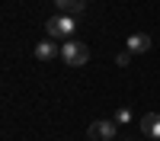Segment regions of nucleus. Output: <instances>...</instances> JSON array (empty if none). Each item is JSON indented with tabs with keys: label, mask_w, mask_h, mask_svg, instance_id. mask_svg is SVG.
Listing matches in <instances>:
<instances>
[{
	"label": "nucleus",
	"mask_w": 160,
	"mask_h": 141,
	"mask_svg": "<svg viewBox=\"0 0 160 141\" xmlns=\"http://www.w3.org/2000/svg\"><path fill=\"white\" fill-rule=\"evenodd\" d=\"M61 58H64V64H71V68H83L90 61V48L80 42V38H68V42L61 45Z\"/></svg>",
	"instance_id": "1"
},
{
	"label": "nucleus",
	"mask_w": 160,
	"mask_h": 141,
	"mask_svg": "<svg viewBox=\"0 0 160 141\" xmlns=\"http://www.w3.org/2000/svg\"><path fill=\"white\" fill-rule=\"evenodd\" d=\"M45 32H48V38H64L68 42V35H74L77 32V19L74 16H68V13H61V16H51L48 23H45Z\"/></svg>",
	"instance_id": "2"
},
{
	"label": "nucleus",
	"mask_w": 160,
	"mask_h": 141,
	"mask_svg": "<svg viewBox=\"0 0 160 141\" xmlns=\"http://www.w3.org/2000/svg\"><path fill=\"white\" fill-rule=\"evenodd\" d=\"M90 141H115V135H118V122H112V119H99V122H93L90 125Z\"/></svg>",
	"instance_id": "3"
},
{
	"label": "nucleus",
	"mask_w": 160,
	"mask_h": 141,
	"mask_svg": "<svg viewBox=\"0 0 160 141\" xmlns=\"http://www.w3.org/2000/svg\"><path fill=\"white\" fill-rule=\"evenodd\" d=\"M35 58L38 61H55V58H61V48L55 45V38H42V42L35 45Z\"/></svg>",
	"instance_id": "4"
},
{
	"label": "nucleus",
	"mask_w": 160,
	"mask_h": 141,
	"mask_svg": "<svg viewBox=\"0 0 160 141\" xmlns=\"http://www.w3.org/2000/svg\"><path fill=\"white\" fill-rule=\"evenodd\" d=\"M141 132L148 135L151 141H160V112H148L141 119Z\"/></svg>",
	"instance_id": "5"
},
{
	"label": "nucleus",
	"mask_w": 160,
	"mask_h": 141,
	"mask_svg": "<svg viewBox=\"0 0 160 141\" xmlns=\"http://www.w3.org/2000/svg\"><path fill=\"white\" fill-rule=\"evenodd\" d=\"M148 48H151V35H148V32H135V35H128V51H131V55H144Z\"/></svg>",
	"instance_id": "6"
},
{
	"label": "nucleus",
	"mask_w": 160,
	"mask_h": 141,
	"mask_svg": "<svg viewBox=\"0 0 160 141\" xmlns=\"http://www.w3.org/2000/svg\"><path fill=\"white\" fill-rule=\"evenodd\" d=\"M61 13H68V16H77V13L87 10V0H55Z\"/></svg>",
	"instance_id": "7"
},
{
	"label": "nucleus",
	"mask_w": 160,
	"mask_h": 141,
	"mask_svg": "<svg viewBox=\"0 0 160 141\" xmlns=\"http://www.w3.org/2000/svg\"><path fill=\"white\" fill-rule=\"evenodd\" d=\"M115 64H118V68H128V64H131V51H122V55L115 58Z\"/></svg>",
	"instance_id": "8"
},
{
	"label": "nucleus",
	"mask_w": 160,
	"mask_h": 141,
	"mask_svg": "<svg viewBox=\"0 0 160 141\" xmlns=\"http://www.w3.org/2000/svg\"><path fill=\"white\" fill-rule=\"evenodd\" d=\"M115 122H131V109H128V106L118 109V112H115Z\"/></svg>",
	"instance_id": "9"
}]
</instances>
